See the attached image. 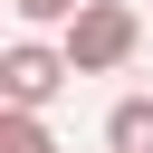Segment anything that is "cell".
I'll use <instances>...</instances> for the list:
<instances>
[{
  "label": "cell",
  "mask_w": 153,
  "mask_h": 153,
  "mask_svg": "<svg viewBox=\"0 0 153 153\" xmlns=\"http://www.w3.org/2000/svg\"><path fill=\"white\" fill-rule=\"evenodd\" d=\"M57 48H67L76 76H115V67L143 48V10H134V0H86V10L57 29Z\"/></svg>",
  "instance_id": "1"
},
{
  "label": "cell",
  "mask_w": 153,
  "mask_h": 153,
  "mask_svg": "<svg viewBox=\"0 0 153 153\" xmlns=\"http://www.w3.org/2000/svg\"><path fill=\"white\" fill-rule=\"evenodd\" d=\"M67 76H76V67H67V48H48V38H29V29L0 48V96H10V115H48Z\"/></svg>",
  "instance_id": "2"
},
{
  "label": "cell",
  "mask_w": 153,
  "mask_h": 153,
  "mask_svg": "<svg viewBox=\"0 0 153 153\" xmlns=\"http://www.w3.org/2000/svg\"><path fill=\"white\" fill-rule=\"evenodd\" d=\"M105 153H153V96H115L105 105Z\"/></svg>",
  "instance_id": "3"
},
{
  "label": "cell",
  "mask_w": 153,
  "mask_h": 153,
  "mask_svg": "<svg viewBox=\"0 0 153 153\" xmlns=\"http://www.w3.org/2000/svg\"><path fill=\"white\" fill-rule=\"evenodd\" d=\"M0 153H57L48 115H0Z\"/></svg>",
  "instance_id": "4"
},
{
  "label": "cell",
  "mask_w": 153,
  "mask_h": 153,
  "mask_svg": "<svg viewBox=\"0 0 153 153\" xmlns=\"http://www.w3.org/2000/svg\"><path fill=\"white\" fill-rule=\"evenodd\" d=\"M76 10H86V0H10V19H19L29 38H38V29H67Z\"/></svg>",
  "instance_id": "5"
}]
</instances>
